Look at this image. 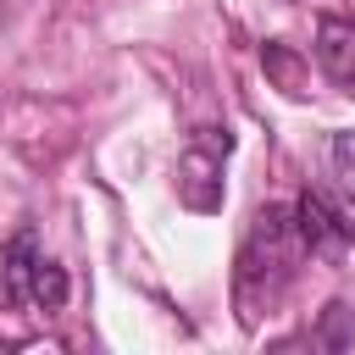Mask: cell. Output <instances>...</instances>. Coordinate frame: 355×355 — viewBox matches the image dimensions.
I'll return each mask as SVG.
<instances>
[{"mask_svg":"<svg viewBox=\"0 0 355 355\" xmlns=\"http://www.w3.org/2000/svg\"><path fill=\"white\" fill-rule=\"evenodd\" d=\"M300 261H305V239H300L294 205L255 211V222L244 233V250H239V266H233V305H239L244 327H255L261 311H272L283 300V288L294 283Z\"/></svg>","mask_w":355,"mask_h":355,"instance_id":"1","label":"cell"},{"mask_svg":"<svg viewBox=\"0 0 355 355\" xmlns=\"http://www.w3.org/2000/svg\"><path fill=\"white\" fill-rule=\"evenodd\" d=\"M0 300L6 305H44L55 311L67 300V272L39 250L33 233H17L0 255Z\"/></svg>","mask_w":355,"mask_h":355,"instance_id":"2","label":"cell"},{"mask_svg":"<svg viewBox=\"0 0 355 355\" xmlns=\"http://www.w3.org/2000/svg\"><path fill=\"white\" fill-rule=\"evenodd\" d=\"M233 150L227 133H200L178 155V200L189 211H216L222 205V155Z\"/></svg>","mask_w":355,"mask_h":355,"instance_id":"3","label":"cell"},{"mask_svg":"<svg viewBox=\"0 0 355 355\" xmlns=\"http://www.w3.org/2000/svg\"><path fill=\"white\" fill-rule=\"evenodd\" d=\"M294 222H300V239H305V255H322V261H338L349 250V222L322 200V194H300L294 200Z\"/></svg>","mask_w":355,"mask_h":355,"instance_id":"4","label":"cell"},{"mask_svg":"<svg viewBox=\"0 0 355 355\" xmlns=\"http://www.w3.org/2000/svg\"><path fill=\"white\" fill-rule=\"evenodd\" d=\"M316 61L344 94H355V17H322L316 22Z\"/></svg>","mask_w":355,"mask_h":355,"instance_id":"5","label":"cell"},{"mask_svg":"<svg viewBox=\"0 0 355 355\" xmlns=\"http://www.w3.org/2000/svg\"><path fill=\"white\" fill-rule=\"evenodd\" d=\"M327 161H333V178H338V189L355 200V128L333 133V144H327Z\"/></svg>","mask_w":355,"mask_h":355,"instance_id":"6","label":"cell"},{"mask_svg":"<svg viewBox=\"0 0 355 355\" xmlns=\"http://www.w3.org/2000/svg\"><path fill=\"white\" fill-rule=\"evenodd\" d=\"M261 61H266V67L283 78V89H288V94H300V61H294L283 44H266V50H261Z\"/></svg>","mask_w":355,"mask_h":355,"instance_id":"7","label":"cell"}]
</instances>
